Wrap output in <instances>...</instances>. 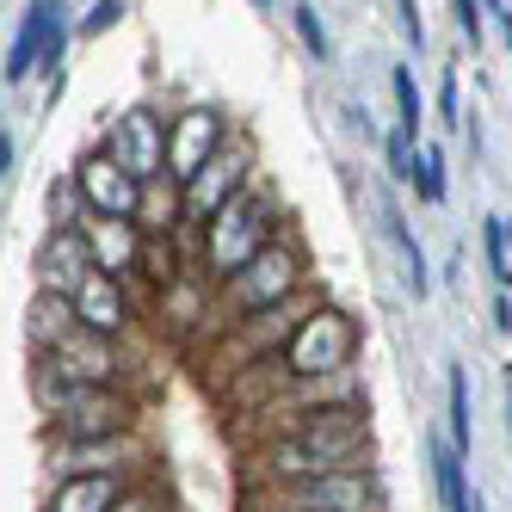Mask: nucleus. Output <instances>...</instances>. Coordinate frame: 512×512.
I'll use <instances>...</instances> for the list:
<instances>
[{
    "label": "nucleus",
    "instance_id": "14",
    "mask_svg": "<svg viewBox=\"0 0 512 512\" xmlns=\"http://www.w3.org/2000/svg\"><path fill=\"white\" fill-rule=\"evenodd\" d=\"M81 235H87L93 266L118 284H130L142 272V260H149V235H142L130 216H81Z\"/></svg>",
    "mask_w": 512,
    "mask_h": 512
},
{
    "label": "nucleus",
    "instance_id": "32",
    "mask_svg": "<svg viewBox=\"0 0 512 512\" xmlns=\"http://www.w3.org/2000/svg\"><path fill=\"white\" fill-rule=\"evenodd\" d=\"M297 38L315 50V56H327V31H321V19H315V7H297Z\"/></svg>",
    "mask_w": 512,
    "mask_h": 512
},
{
    "label": "nucleus",
    "instance_id": "11",
    "mask_svg": "<svg viewBox=\"0 0 512 512\" xmlns=\"http://www.w3.org/2000/svg\"><path fill=\"white\" fill-rule=\"evenodd\" d=\"M105 155H112L118 167H130L142 186L149 179L167 173V118L155 112V105H130V112H118L112 124H105Z\"/></svg>",
    "mask_w": 512,
    "mask_h": 512
},
{
    "label": "nucleus",
    "instance_id": "4",
    "mask_svg": "<svg viewBox=\"0 0 512 512\" xmlns=\"http://www.w3.org/2000/svg\"><path fill=\"white\" fill-rule=\"evenodd\" d=\"M290 223L278 216V204L260 192V179H253L247 192H235L223 210L210 216V223L198 229V253H192V266L210 278V284H229L253 253H260L266 241H278Z\"/></svg>",
    "mask_w": 512,
    "mask_h": 512
},
{
    "label": "nucleus",
    "instance_id": "8",
    "mask_svg": "<svg viewBox=\"0 0 512 512\" xmlns=\"http://www.w3.org/2000/svg\"><path fill=\"white\" fill-rule=\"evenodd\" d=\"M253 161H260V155H253V136L235 130L223 149H216V155L186 179V186H179V192H186V229H179V235H198L235 192H247V186H253Z\"/></svg>",
    "mask_w": 512,
    "mask_h": 512
},
{
    "label": "nucleus",
    "instance_id": "17",
    "mask_svg": "<svg viewBox=\"0 0 512 512\" xmlns=\"http://www.w3.org/2000/svg\"><path fill=\"white\" fill-rule=\"evenodd\" d=\"M87 272H99V266H93V253H87L81 223H56L50 241L38 247V290H50V297H75Z\"/></svg>",
    "mask_w": 512,
    "mask_h": 512
},
{
    "label": "nucleus",
    "instance_id": "1",
    "mask_svg": "<svg viewBox=\"0 0 512 512\" xmlns=\"http://www.w3.org/2000/svg\"><path fill=\"white\" fill-rule=\"evenodd\" d=\"M334 469H377L364 408H321V414L278 420L253 451V475H266V488L309 482V475H334Z\"/></svg>",
    "mask_w": 512,
    "mask_h": 512
},
{
    "label": "nucleus",
    "instance_id": "25",
    "mask_svg": "<svg viewBox=\"0 0 512 512\" xmlns=\"http://www.w3.org/2000/svg\"><path fill=\"white\" fill-rule=\"evenodd\" d=\"M389 87H395V118H401V136L408 142H420V87H414V68H395L389 75Z\"/></svg>",
    "mask_w": 512,
    "mask_h": 512
},
{
    "label": "nucleus",
    "instance_id": "13",
    "mask_svg": "<svg viewBox=\"0 0 512 512\" xmlns=\"http://www.w3.org/2000/svg\"><path fill=\"white\" fill-rule=\"evenodd\" d=\"M229 136H235V124L216 112V105H186V112H173L167 118V173L186 186V179L223 149Z\"/></svg>",
    "mask_w": 512,
    "mask_h": 512
},
{
    "label": "nucleus",
    "instance_id": "31",
    "mask_svg": "<svg viewBox=\"0 0 512 512\" xmlns=\"http://www.w3.org/2000/svg\"><path fill=\"white\" fill-rule=\"evenodd\" d=\"M118 19H124V0H99V7L81 19V38H99V31H112Z\"/></svg>",
    "mask_w": 512,
    "mask_h": 512
},
{
    "label": "nucleus",
    "instance_id": "16",
    "mask_svg": "<svg viewBox=\"0 0 512 512\" xmlns=\"http://www.w3.org/2000/svg\"><path fill=\"white\" fill-rule=\"evenodd\" d=\"M75 321L87 327V334H105V340H124L130 334V321H136V303H130V284L118 278H105V272H87L75 297Z\"/></svg>",
    "mask_w": 512,
    "mask_h": 512
},
{
    "label": "nucleus",
    "instance_id": "30",
    "mask_svg": "<svg viewBox=\"0 0 512 512\" xmlns=\"http://www.w3.org/2000/svg\"><path fill=\"white\" fill-rule=\"evenodd\" d=\"M451 19H457V31H463V44H482V31H488L482 0H451Z\"/></svg>",
    "mask_w": 512,
    "mask_h": 512
},
{
    "label": "nucleus",
    "instance_id": "27",
    "mask_svg": "<svg viewBox=\"0 0 512 512\" xmlns=\"http://www.w3.org/2000/svg\"><path fill=\"white\" fill-rule=\"evenodd\" d=\"M482 253H488L494 290H506L512 284V253H506V223H500V216H482Z\"/></svg>",
    "mask_w": 512,
    "mask_h": 512
},
{
    "label": "nucleus",
    "instance_id": "33",
    "mask_svg": "<svg viewBox=\"0 0 512 512\" xmlns=\"http://www.w3.org/2000/svg\"><path fill=\"white\" fill-rule=\"evenodd\" d=\"M401 38H408L414 50L426 44V25H420V7H414V0H401Z\"/></svg>",
    "mask_w": 512,
    "mask_h": 512
},
{
    "label": "nucleus",
    "instance_id": "9",
    "mask_svg": "<svg viewBox=\"0 0 512 512\" xmlns=\"http://www.w3.org/2000/svg\"><path fill=\"white\" fill-rule=\"evenodd\" d=\"M149 445L142 432H105V438H44V475H142Z\"/></svg>",
    "mask_w": 512,
    "mask_h": 512
},
{
    "label": "nucleus",
    "instance_id": "23",
    "mask_svg": "<svg viewBox=\"0 0 512 512\" xmlns=\"http://www.w3.org/2000/svg\"><path fill=\"white\" fill-rule=\"evenodd\" d=\"M383 235L395 241V253H401V278H408V290H414V297H426V253H420V235L408 229V223H401V210L395 204H383Z\"/></svg>",
    "mask_w": 512,
    "mask_h": 512
},
{
    "label": "nucleus",
    "instance_id": "20",
    "mask_svg": "<svg viewBox=\"0 0 512 512\" xmlns=\"http://www.w3.org/2000/svg\"><path fill=\"white\" fill-rule=\"evenodd\" d=\"M136 229L149 241H173L179 229H186V192H179V179L161 173L142 186V204H136Z\"/></svg>",
    "mask_w": 512,
    "mask_h": 512
},
{
    "label": "nucleus",
    "instance_id": "15",
    "mask_svg": "<svg viewBox=\"0 0 512 512\" xmlns=\"http://www.w3.org/2000/svg\"><path fill=\"white\" fill-rule=\"evenodd\" d=\"M321 408H364V377L358 371H334V377H309V383H284L260 414L278 420H297V414H321Z\"/></svg>",
    "mask_w": 512,
    "mask_h": 512
},
{
    "label": "nucleus",
    "instance_id": "6",
    "mask_svg": "<svg viewBox=\"0 0 512 512\" xmlns=\"http://www.w3.org/2000/svg\"><path fill=\"white\" fill-rule=\"evenodd\" d=\"M315 309H321L315 290H297V297H284V303H272V309H253V315L229 321L223 334H216V364H223L229 377H241V371H253V364L278 358V346L297 334Z\"/></svg>",
    "mask_w": 512,
    "mask_h": 512
},
{
    "label": "nucleus",
    "instance_id": "3",
    "mask_svg": "<svg viewBox=\"0 0 512 512\" xmlns=\"http://www.w3.org/2000/svg\"><path fill=\"white\" fill-rule=\"evenodd\" d=\"M31 401L44 414V438H105V432H136V395L124 389H93L68 383L50 364L31 358Z\"/></svg>",
    "mask_w": 512,
    "mask_h": 512
},
{
    "label": "nucleus",
    "instance_id": "2",
    "mask_svg": "<svg viewBox=\"0 0 512 512\" xmlns=\"http://www.w3.org/2000/svg\"><path fill=\"white\" fill-rule=\"evenodd\" d=\"M358 346H364V334H358V321L346 315V309H334V303H321L297 334H290L284 346H278V358H266V364H253V371H241V377H253V383H266V401L284 389V383H309V377H334V371H358ZM260 401V408H266Z\"/></svg>",
    "mask_w": 512,
    "mask_h": 512
},
{
    "label": "nucleus",
    "instance_id": "35",
    "mask_svg": "<svg viewBox=\"0 0 512 512\" xmlns=\"http://www.w3.org/2000/svg\"><path fill=\"white\" fill-rule=\"evenodd\" d=\"M494 327H500V334H512V297H506V290L494 297Z\"/></svg>",
    "mask_w": 512,
    "mask_h": 512
},
{
    "label": "nucleus",
    "instance_id": "5",
    "mask_svg": "<svg viewBox=\"0 0 512 512\" xmlns=\"http://www.w3.org/2000/svg\"><path fill=\"white\" fill-rule=\"evenodd\" d=\"M297 290H309V253H303V235L297 223H290L278 241H266L253 260L229 278L216 284V309H210V334H223L229 321L253 315V309H272L284 297H297Z\"/></svg>",
    "mask_w": 512,
    "mask_h": 512
},
{
    "label": "nucleus",
    "instance_id": "10",
    "mask_svg": "<svg viewBox=\"0 0 512 512\" xmlns=\"http://www.w3.org/2000/svg\"><path fill=\"white\" fill-rule=\"evenodd\" d=\"M38 364H50V371L68 377V383H93V389H124V371H130L124 346L105 340V334H87L81 321L68 327L50 352H38Z\"/></svg>",
    "mask_w": 512,
    "mask_h": 512
},
{
    "label": "nucleus",
    "instance_id": "37",
    "mask_svg": "<svg viewBox=\"0 0 512 512\" xmlns=\"http://www.w3.org/2000/svg\"><path fill=\"white\" fill-rule=\"evenodd\" d=\"M482 13H488V19H500V13H506V0H482Z\"/></svg>",
    "mask_w": 512,
    "mask_h": 512
},
{
    "label": "nucleus",
    "instance_id": "29",
    "mask_svg": "<svg viewBox=\"0 0 512 512\" xmlns=\"http://www.w3.org/2000/svg\"><path fill=\"white\" fill-rule=\"evenodd\" d=\"M112 512H173V500L149 482V475H142V482H130V488L118 494V506H112Z\"/></svg>",
    "mask_w": 512,
    "mask_h": 512
},
{
    "label": "nucleus",
    "instance_id": "19",
    "mask_svg": "<svg viewBox=\"0 0 512 512\" xmlns=\"http://www.w3.org/2000/svg\"><path fill=\"white\" fill-rule=\"evenodd\" d=\"M130 482L142 475H62L44 488V512H112Z\"/></svg>",
    "mask_w": 512,
    "mask_h": 512
},
{
    "label": "nucleus",
    "instance_id": "34",
    "mask_svg": "<svg viewBox=\"0 0 512 512\" xmlns=\"http://www.w3.org/2000/svg\"><path fill=\"white\" fill-rule=\"evenodd\" d=\"M438 118H445V124H463V118H457V75H445V87H438Z\"/></svg>",
    "mask_w": 512,
    "mask_h": 512
},
{
    "label": "nucleus",
    "instance_id": "28",
    "mask_svg": "<svg viewBox=\"0 0 512 512\" xmlns=\"http://www.w3.org/2000/svg\"><path fill=\"white\" fill-rule=\"evenodd\" d=\"M414 192H420V204H445V149H426V155H420Z\"/></svg>",
    "mask_w": 512,
    "mask_h": 512
},
{
    "label": "nucleus",
    "instance_id": "36",
    "mask_svg": "<svg viewBox=\"0 0 512 512\" xmlns=\"http://www.w3.org/2000/svg\"><path fill=\"white\" fill-rule=\"evenodd\" d=\"M7 161H13V142L0 136V179H7Z\"/></svg>",
    "mask_w": 512,
    "mask_h": 512
},
{
    "label": "nucleus",
    "instance_id": "26",
    "mask_svg": "<svg viewBox=\"0 0 512 512\" xmlns=\"http://www.w3.org/2000/svg\"><path fill=\"white\" fill-rule=\"evenodd\" d=\"M420 155H426V142H408L401 130L383 142V161H389V179H395V186H414V179H420Z\"/></svg>",
    "mask_w": 512,
    "mask_h": 512
},
{
    "label": "nucleus",
    "instance_id": "24",
    "mask_svg": "<svg viewBox=\"0 0 512 512\" xmlns=\"http://www.w3.org/2000/svg\"><path fill=\"white\" fill-rule=\"evenodd\" d=\"M445 438L457 445V457H469L475 420H469V371H463V364H451V371H445Z\"/></svg>",
    "mask_w": 512,
    "mask_h": 512
},
{
    "label": "nucleus",
    "instance_id": "22",
    "mask_svg": "<svg viewBox=\"0 0 512 512\" xmlns=\"http://www.w3.org/2000/svg\"><path fill=\"white\" fill-rule=\"evenodd\" d=\"M68 327H75V303L68 297H50V290H38V303H31V321H25V340H31V358L50 352Z\"/></svg>",
    "mask_w": 512,
    "mask_h": 512
},
{
    "label": "nucleus",
    "instance_id": "18",
    "mask_svg": "<svg viewBox=\"0 0 512 512\" xmlns=\"http://www.w3.org/2000/svg\"><path fill=\"white\" fill-rule=\"evenodd\" d=\"M62 25H68V7H62V0H31L25 19H19V38H13L7 68H0V75H7V81L38 75V62H44V50H50V38H56Z\"/></svg>",
    "mask_w": 512,
    "mask_h": 512
},
{
    "label": "nucleus",
    "instance_id": "12",
    "mask_svg": "<svg viewBox=\"0 0 512 512\" xmlns=\"http://www.w3.org/2000/svg\"><path fill=\"white\" fill-rule=\"evenodd\" d=\"M75 204L87 216H130L136 223V204H142V179L130 167H118L105 149H87L75 161Z\"/></svg>",
    "mask_w": 512,
    "mask_h": 512
},
{
    "label": "nucleus",
    "instance_id": "21",
    "mask_svg": "<svg viewBox=\"0 0 512 512\" xmlns=\"http://www.w3.org/2000/svg\"><path fill=\"white\" fill-rule=\"evenodd\" d=\"M426 463H432V482H438V506H445V512H482L475 482H469V457H457L451 438H432Z\"/></svg>",
    "mask_w": 512,
    "mask_h": 512
},
{
    "label": "nucleus",
    "instance_id": "7",
    "mask_svg": "<svg viewBox=\"0 0 512 512\" xmlns=\"http://www.w3.org/2000/svg\"><path fill=\"white\" fill-rule=\"evenodd\" d=\"M266 512H389V488L377 469H334L309 475V482L266 488Z\"/></svg>",
    "mask_w": 512,
    "mask_h": 512
}]
</instances>
